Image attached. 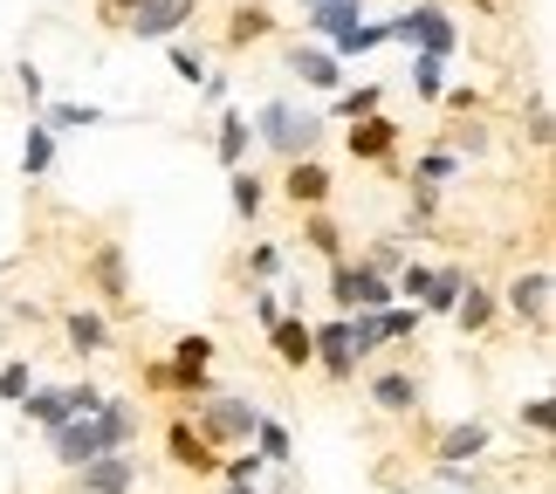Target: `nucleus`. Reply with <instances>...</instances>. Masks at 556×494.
Listing matches in <instances>:
<instances>
[{
	"mask_svg": "<svg viewBox=\"0 0 556 494\" xmlns=\"http://www.w3.org/2000/svg\"><path fill=\"white\" fill-rule=\"evenodd\" d=\"M371 111H384V83H337L330 90V111L324 117H337V124H351V117H371Z\"/></svg>",
	"mask_w": 556,
	"mask_h": 494,
	"instance_id": "obj_25",
	"label": "nucleus"
},
{
	"mask_svg": "<svg viewBox=\"0 0 556 494\" xmlns=\"http://www.w3.org/2000/svg\"><path fill=\"white\" fill-rule=\"evenodd\" d=\"M549 138H556V124H549V97L536 90V97H529V144H536V152H549Z\"/></svg>",
	"mask_w": 556,
	"mask_h": 494,
	"instance_id": "obj_42",
	"label": "nucleus"
},
{
	"mask_svg": "<svg viewBox=\"0 0 556 494\" xmlns=\"http://www.w3.org/2000/svg\"><path fill=\"white\" fill-rule=\"evenodd\" d=\"M303 241L324 254V262H344V227H337L324 206H309V213H303Z\"/></svg>",
	"mask_w": 556,
	"mask_h": 494,
	"instance_id": "obj_32",
	"label": "nucleus"
},
{
	"mask_svg": "<svg viewBox=\"0 0 556 494\" xmlns=\"http://www.w3.org/2000/svg\"><path fill=\"white\" fill-rule=\"evenodd\" d=\"M488 446H495V426H488V419H460V426H446V433H440V460L475 467Z\"/></svg>",
	"mask_w": 556,
	"mask_h": 494,
	"instance_id": "obj_19",
	"label": "nucleus"
},
{
	"mask_svg": "<svg viewBox=\"0 0 556 494\" xmlns=\"http://www.w3.org/2000/svg\"><path fill=\"white\" fill-rule=\"evenodd\" d=\"M282 62H289V76L303 83V90H337V83H344V62H337V55H330L316 35L289 41V55H282Z\"/></svg>",
	"mask_w": 556,
	"mask_h": 494,
	"instance_id": "obj_11",
	"label": "nucleus"
},
{
	"mask_svg": "<svg viewBox=\"0 0 556 494\" xmlns=\"http://www.w3.org/2000/svg\"><path fill=\"white\" fill-rule=\"evenodd\" d=\"M303 8H316V0H303Z\"/></svg>",
	"mask_w": 556,
	"mask_h": 494,
	"instance_id": "obj_52",
	"label": "nucleus"
},
{
	"mask_svg": "<svg viewBox=\"0 0 556 494\" xmlns=\"http://www.w3.org/2000/svg\"><path fill=\"white\" fill-rule=\"evenodd\" d=\"M426 282H433V262H426V254H405V268L392 275V295H399V303H419Z\"/></svg>",
	"mask_w": 556,
	"mask_h": 494,
	"instance_id": "obj_38",
	"label": "nucleus"
},
{
	"mask_svg": "<svg viewBox=\"0 0 556 494\" xmlns=\"http://www.w3.org/2000/svg\"><path fill=\"white\" fill-rule=\"evenodd\" d=\"M549 303H556V282H549V268H522L516 282L502 289V316H516V324H529L536 337H549Z\"/></svg>",
	"mask_w": 556,
	"mask_h": 494,
	"instance_id": "obj_5",
	"label": "nucleus"
},
{
	"mask_svg": "<svg viewBox=\"0 0 556 494\" xmlns=\"http://www.w3.org/2000/svg\"><path fill=\"white\" fill-rule=\"evenodd\" d=\"M165 454H173L179 467H192V474H220V454H213V446L200 440V433H192V419H173V426H165Z\"/></svg>",
	"mask_w": 556,
	"mask_h": 494,
	"instance_id": "obj_18",
	"label": "nucleus"
},
{
	"mask_svg": "<svg viewBox=\"0 0 556 494\" xmlns=\"http://www.w3.org/2000/svg\"><path fill=\"white\" fill-rule=\"evenodd\" d=\"M55 152H62V138L35 117V124H28V138H21V179H28V186H35V179H49V172H55Z\"/></svg>",
	"mask_w": 556,
	"mask_h": 494,
	"instance_id": "obj_22",
	"label": "nucleus"
},
{
	"mask_svg": "<svg viewBox=\"0 0 556 494\" xmlns=\"http://www.w3.org/2000/svg\"><path fill=\"white\" fill-rule=\"evenodd\" d=\"M165 62H173V76L186 83V90H200V83H206V55L192 49V41H179V35H173V41H165Z\"/></svg>",
	"mask_w": 556,
	"mask_h": 494,
	"instance_id": "obj_37",
	"label": "nucleus"
},
{
	"mask_svg": "<svg viewBox=\"0 0 556 494\" xmlns=\"http://www.w3.org/2000/svg\"><path fill=\"white\" fill-rule=\"evenodd\" d=\"M131 8H138V0H97V14L111 21V28H124V14H131Z\"/></svg>",
	"mask_w": 556,
	"mask_h": 494,
	"instance_id": "obj_49",
	"label": "nucleus"
},
{
	"mask_svg": "<svg viewBox=\"0 0 556 494\" xmlns=\"http://www.w3.org/2000/svg\"><path fill=\"white\" fill-rule=\"evenodd\" d=\"M28 384H35V364H28V357H0V398L14 405Z\"/></svg>",
	"mask_w": 556,
	"mask_h": 494,
	"instance_id": "obj_41",
	"label": "nucleus"
},
{
	"mask_svg": "<svg viewBox=\"0 0 556 494\" xmlns=\"http://www.w3.org/2000/svg\"><path fill=\"white\" fill-rule=\"evenodd\" d=\"M399 144H405V131L384 111H371V117H351V138H344V152L357 159V165H392L399 159Z\"/></svg>",
	"mask_w": 556,
	"mask_h": 494,
	"instance_id": "obj_9",
	"label": "nucleus"
},
{
	"mask_svg": "<svg viewBox=\"0 0 556 494\" xmlns=\"http://www.w3.org/2000/svg\"><path fill=\"white\" fill-rule=\"evenodd\" d=\"M384 41H392V21H357V28H344L337 41H324V49L337 55V62H357V55H371V49H384Z\"/></svg>",
	"mask_w": 556,
	"mask_h": 494,
	"instance_id": "obj_24",
	"label": "nucleus"
},
{
	"mask_svg": "<svg viewBox=\"0 0 556 494\" xmlns=\"http://www.w3.org/2000/svg\"><path fill=\"white\" fill-rule=\"evenodd\" d=\"M192 14H200V0H138L131 14H124V35L131 41H173L192 28Z\"/></svg>",
	"mask_w": 556,
	"mask_h": 494,
	"instance_id": "obj_6",
	"label": "nucleus"
},
{
	"mask_svg": "<svg viewBox=\"0 0 556 494\" xmlns=\"http://www.w3.org/2000/svg\"><path fill=\"white\" fill-rule=\"evenodd\" d=\"M254 144L275 159H316L330 144V117L316 111V103H295V97H268L262 111H254Z\"/></svg>",
	"mask_w": 556,
	"mask_h": 494,
	"instance_id": "obj_1",
	"label": "nucleus"
},
{
	"mask_svg": "<svg viewBox=\"0 0 556 494\" xmlns=\"http://www.w3.org/2000/svg\"><path fill=\"white\" fill-rule=\"evenodd\" d=\"M62 392H70V413H97V405H103V384L97 378H76V384H62Z\"/></svg>",
	"mask_w": 556,
	"mask_h": 494,
	"instance_id": "obj_46",
	"label": "nucleus"
},
{
	"mask_svg": "<svg viewBox=\"0 0 556 494\" xmlns=\"http://www.w3.org/2000/svg\"><path fill=\"white\" fill-rule=\"evenodd\" d=\"M268 351L282 357V371H309V357H316L309 316H282V324H268Z\"/></svg>",
	"mask_w": 556,
	"mask_h": 494,
	"instance_id": "obj_15",
	"label": "nucleus"
},
{
	"mask_svg": "<svg viewBox=\"0 0 556 494\" xmlns=\"http://www.w3.org/2000/svg\"><path fill=\"white\" fill-rule=\"evenodd\" d=\"M460 172H467V159H460V152H454V144H446V138H433V144H426V152L413 159V179H433V186L460 179Z\"/></svg>",
	"mask_w": 556,
	"mask_h": 494,
	"instance_id": "obj_28",
	"label": "nucleus"
},
{
	"mask_svg": "<svg viewBox=\"0 0 556 494\" xmlns=\"http://www.w3.org/2000/svg\"><path fill=\"white\" fill-rule=\"evenodd\" d=\"M446 144H454V152L460 159H488V152H495V138H488V124H454V131H446Z\"/></svg>",
	"mask_w": 556,
	"mask_h": 494,
	"instance_id": "obj_39",
	"label": "nucleus"
},
{
	"mask_svg": "<svg viewBox=\"0 0 556 494\" xmlns=\"http://www.w3.org/2000/svg\"><path fill=\"white\" fill-rule=\"evenodd\" d=\"M440 103H446L454 117H475V111H481V90H467V83H460V90H440Z\"/></svg>",
	"mask_w": 556,
	"mask_h": 494,
	"instance_id": "obj_47",
	"label": "nucleus"
},
{
	"mask_svg": "<svg viewBox=\"0 0 556 494\" xmlns=\"http://www.w3.org/2000/svg\"><path fill=\"white\" fill-rule=\"evenodd\" d=\"M495 316H502V295L495 289L460 282V303H454V330L460 337H488V330H495Z\"/></svg>",
	"mask_w": 556,
	"mask_h": 494,
	"instance_id": "obj_16",
	"label": "nucleus"
},
{
	"mask_svg": "<svg viewBox=\"0 0 556 494\" xmlns=\"http://www.w3.org/2000/svg\"><path fill=\"white\" fill-rule=\"evenodd\" d=\"M378 330H384V343H413V337L426 330V316H419V303H405V309L384 303V309H378Z\"/></svg>",
	"mask_w": 556,
	"mask_h": 494,
	"instance_id": "obj_35",
	"label": "nucleus"
},
{
	"mask_svg": "<svg viewBox=\"0 0 556 494\" xmlns=\"http://www.w3.org/2000/svg\"><path fill=\"white\" fill-rule=\"evenodd\" d=\"M365 268H378V275H399V268H405V248H399V241H378V248H365Z\"/></svg>",
	"mask_w": 556,
	"mask_h": 494,
	"instance_id": "obj_45",
	"label": "nucleus"
},
{
	"mask_svg": "<svg viewBox=\"0 0 556 494\" xmlns=\"http://www.w3.org/2000/svg\"><path fill=\"white\" fill-rule=\"evenodd\" d=\"M248 309H254V324H262V330H268V324H282V316H289V309H282V295H275L268 282L248 295Z\"/></svg>",
	"mask_w": 556,
	"mask_h": 494,
	"instance_id": "obj_43",
	"label": "nucleus"
},
{
	"mask_svg": "<svg viewBox=\"0 0 556 494\" xmlns=\"http://www.w3.org/2000/svg\"><path fill=\"white\" fill-rule=\"evenodd\" d=\"M262 35H275V14L262 8V0H241V8L227 14V35H220V41H227L233 55H241V49H254Z\"/></svg>",
	"mask_w": 556,
	"mask_h": 494,
	"instance_id": "obj_23",
	"label": "nucleus"
},
{
	"mask_svg": "<svg viewBox=\"0 0 556 494\" xmlns=\"http://www.w3.org/2000/svg\"><path fill=\"white\" fill-rule=\"evenodd\" d=\"M62 337H70L76 357H97V351H111V316L103 309H70L62 316Z\"/></svg>",
	"mask_w": 556,
	"mask_h": 494,
	"instance_id": "obj_21",
	"label": "nucleus"
},
{
	"mask_svg": "<svg viewBox=\"0 0 556 494\" xmlns=\"http://www.w3.org/2000/svg\"><path fill=\"white\" fill-rule=\"evenodd\" d=\"M83 494H138V454L131 446H111V454H90L76 467Z\"/></svg>",
	"mask_w": 556,
	"mask_h": 494,
	"instance_id": "obj_8",
	"label": "nucleus"
},
{
	"mask_svg": "<svg viewBox=\"0 0 556 494\" xmlns=\"http://www.w3.org/2000/svg\"><path fill=\"white\" fill-rule=\"evenodd\" d=\"M330 192H337V179H330L324 152H316V159H289V172H282V200H289L295 213H309V206H330Z\"/></svg>",
	"mask_w": 556,
	"mask_h": 494,
	"instance_id": "obj_10",
	"label": "nucleus"
},
{
	"mask_svg": "<svg viewBox=\"0 0 556 494\" xmlns=\"http://www.w3.org/2000/svg\"><path fill=\"white\" fill-rule=\"evenodd\" d=\"M248 152H254V117L241 111V103H220V131H213V159H220V165L233 172V165H248Z\"/></svg>",
	"mask_w": 556,
	"mask_h": 494,
	"instance_id": "obj_14",
	"label": "nucleus"
},
{
	"mask_svg": "<svg viewBox=\"0 0 556 494\" xmlns=\"http://www.w3.org/2000/svg\"><path fill=\"white\" fill-rule=\"evenodd\" d=\"M14 83H21V97H28V111H41V103H49V83H41V69L28 55H21V69H14Z\"/></svg>",
	"mask_w": 556,
	"mask_h": 494,
	"instance_id": "obj_44",
	"label": "nucleus"
},
{
	"mask_svg": "<svg viewBox=\"0 0 556 494\" xmlns=\"http://www.w3.org/2000/svg\"><path fill=\"white\" fill-rule=\"evenodd\" d=\"M316 337V357H309V371H324L330 384H357V351H351V330H344V316H324V324H309Z\"/></svg>",
	"mask_w": 556,
	"mask_h": 494,
	"instance_id": "obj_7",
	"label": "nucleus"
},
{
	"mask_svg": "<svg viewBox=\"0 0 556 494\" xmlns=\"http://www.w3.org/2000/svg\"><path fill=\"white\" fill-rule=\"evenodd\" d=\"M405 55H413V97H419V103H440L446 62H440V55H419V49H405Z\"/></svg>",
	"mask_w": 556,
	"mask_h": 494,
	"instance_id": "obj_36",
	"label": "nucleus"
},
{
	"mask_svg": "<svg viewBox=\"0 0 556 494\" xmlns=\"http://www.w3.org/2000/svg\"><path fill=\"white\" fill-rule=\"evenodd\" d=\"M460 282H467V268H460V262L433 268V282H426V295H419V316H454V303H460Z\"/></svg>",
	"mask_w": 556,
	"mask_h": 494,
	"instance_id": "obj_26",
	"label": "nucleus"
},
{
	"mask_svg": "<svg viewBox=\"0 0 556 494\" xmlns=\"http://www.w3.org/2000/svg\"><path fill=\"white\" fill-rule=\"evenodd\" d=\"M14 405H21V419H28L35 433H55V426L70 419V392H62V384H41V378H35Z\"/></svg>",
	"mask_w": 556,
	"mask_h": 494,
	"instance_id": "obj_17",
	"label": "nucleus"
},
{
	"mask_svg": "<svg viewBox=\"0 0 556 494\" xmlns=\"http://www.w3.org/2000/svg\"><path fill=\"white\" fill-rule=\"evenodd\" d=\"M440 206H446V186H433V179H413V206H405V233H419L440 220Z\"/></svg>",
	"mask_w": 556,
	"mask_h": 494,
	"instance_id": "obj_30",
	"label": "nucleus"
},
{
	"mask_svg": "<svg viewBox=\"0 0 556 494\" xmlns=\"http://www.w3.org/2000/svg\"><path fill=\"white\" fill-rule=\"evenodd\" d=\"M384 303H399L392 295V275H378L365 262H330V309H384Z\"/></svg>",
	"mask_w": 556,
	"mask_h": 494,
	"instance_id": "obj_4",
	"label": "nucleus"
},
{
	"mask_svg": "<svg viewBox=\"0 0 556 494\" xmlns=\"http://www.w3.org/2000/svg\"><path fill=\"white\" fill-rule=\"evenodd\" d=\"M365 21V0H316V8H303V28L316 41H337L344 28H357Z\"/></svg>",
	"mask_w": 556,
	"mask_h": 494,
	"instance_id": "obj_20",
	"label": "nucleus"
},
{
	"mask_svg": "<svg viewBox=\"0 0 556 494\" xmlns=\"http://www.w3.org/2000/svg\"><path fill=\"white\" fill-rule=\"evenodd\" d=\"M254 419H262V405L241 398V392H206V398H192V433H200L213 454H227V446H248Z\"/></svg>",
	"mask_w": 556,
	"mask_h": 494,
	"instance_id": "obj_2",
	"label": "nucleus"
},
{
	"mask_svg": "<svg viewBox=\"0 0 556 494\" xmlns=\"http://www.w3.org/2000/svg\"><path fill=\"white\" fill-rule=\"evenodd\" d=\"M365 392H371V405H378L384 419H413V413H419V378L405 371V364H384V371H371Z\"/></svg>",
	"mask_w": 556,
	"mask_h": 494,
	"instance_id": "obj_12",
	"label": "nucleus"
},
{
	"mask_svg": "<svg viewBox=\"0 0 556 494\" xmlns=\"http://www.w3.org/2000/svg\"><path fill=\"white\" fill-rule=\"evenodd\" d=\"M35 117H41V124H49V131L62 138V131H97V124L111 117V111H103V103H41Z\"/></svg>",
	"mask_w": 556,
	"mask_h": 494,
	"instance_id": "obj_27",
	"label": "nucleus"
},
{
	"mask_svg": "<svg viewBox=\"0 0 556 494\" xmlns=\"http://www.w3.org/2000/svg\"><path fill=\"white\" fill-rule=\"evenodd\" d=\"M227 200H233V213H241V220H262V206H268V186L254 179L248 165H233V172H227Z\"/></svg>",
	"mask_w": 556,
	"mask_h": 494,
	"instance_id": "obj_31",
	"label": "nucleus"
},
{
	"mask_svg": "<svg viewBox=\"0 0 556 494\" xmlns=\"http://www.w3.org/2000/svg\"><path fill=\"white\" fill-rule=\"evenodd\" d=\"M220 494H262V481H220Z\"/></svg>",
	"mask_w": 556,
	"mask_h": 494,
	"instance_id": "obj_50",
	"label": "nucleus"
},
{
	"mask_svg": "<svg viewBox=\"0 0 556 494\" xmlns=\"http://www.w3.org/2000/svg\"><path fill=\"white\" fill-rule=\"evenodd\" d=\"M90 282L111 295V303H124V248H117V241H103V248L90 254Z\"/></svg>",
	"mask_w": 556,
	"mask_h": 494,
	"instance_id": "obj_33",
	"label": "nucleus"
},
{
	"mask_svg": "<svg viewBox=\"0 0 556 494\" xmlns=\"http://www.w3.org/2000/svg\"><path fill=\"white\" fill-rule=\"evenodd\" d=\"M516 426H522V433H536V440H549V426H556V398L536 392V398H529L522 413H516Z\"/></svg>",
	"mask_w": 556,
	"mask_h": 494,
	"instance_id": "obj_40",
	"label": "nucleus"
},
{
	"mask_svg": "<svg viewBox=\"0 0 556 494\" xmlns=\"http://www.w3.org/2000/svg\"><path fill=\"white\" fill-rule=\"evenodd\" d=\"M289 275V248L282 241H254L248 248V282H282Z\"/></svg>",
	"mask_w": 556,
	"mask_h": 494,
	"instance_id": "obj_34",
	"label": "nucleus"
},
{
	"mask_svg": "<svg viewBox=\"0 0 556 494\" xmlns=\"http://www.w3.org/2000/svg\"><path fill=\"white\" fill-rule=\"evenodd\" d=\"M138 378H144V392H173V364H165V357H152Z\"/></svg>",
	"mask_w": 556,
	"mask_h": 494,
	"instance_id": "obj_48",
	"label": "nucleus"
},
{
	"mask_svg": "<svg viewBox=\"0 0 556 494\" xmlns=\"http://www.w3.org/2000/svg\"><path fill=\"white\" fill-rule=\"evenodd\" d=\"M97 440H103V454H111V446H138V398H124V392H103V405H97Z\"/></svg>",
	"mask_w": 556,
	"mask_h": 494,
	"instance_id": "obj_13",
	"label": "nucleus"
},
{
	"mask_svg": "<svg viewBox=\"0 0 556 494\" xmlns=\"http://www.w3.org/2000/svg\"><path fill=\"white\" fill-rule=\"evenodd\" d=\"M392 41H405V49H419V55H440V62L460 55V28L440 0H413L405 14H392Z\"/></svg>",
	"mask_w": 556,
	"mask_h": 494,
	"instance_id": "obj_3",
	"label": "nucleus"
},
{
	"mask_svg": "<svg viewBox=\"0 0 556 494\" xmlns=\"http://www.w3.org/2000/svg\"><path fill=\"white\" fill-rule=\"evenodd\" d=\"M475 8H488V14H495V8H508V0H475Z\"/></svg>",
	"mask_w": 556,
	"mask_h": 494,
	"instance_id": "obj_51",
	"label": "nucleus"
},
{
	"mask_svg": "<svg viewBox=\"0 0 556 494\" xmlns=\"http://www.w3.org/2000/svg\"><path fill=\"white\" fill-rule=\"evenodd\" d=\"M248 446H254V454H262L268 467H289V454H295V440H289V426L282 419H254V433H248Z\"/></svg>",
	"mask_w": 556,
	"mask_h": 494,
	"instance_id": "obj_29",
	"label": "nucleus"
}]
</instances>
